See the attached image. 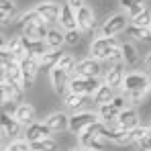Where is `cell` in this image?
Listing matches in <instances>:
<instances>
[{"label":"cell","instance_id":"cell-1","mask_svg":"<svg viewBox=\"0 0 151 151\" xmlns=\"http://www.w3.org/2000/svg\"><path fill=\"white\" fill-rule=\"evenodd\" d=\"M119 47H121V43L116 41V37H96L90 43V57H94L98 61H106L112 55V51Z\"/></svg>","mask_w":151,"mask_h":151},{"label":"cell","instance_id":"cell-2","mask_svg":"<svg viewBox=\"0 0 151 151\" xmlns=\"http://www.w3.org/2000/svg\"><path fill=\"white\" fill-rule=\"evenodd\" d=\"M104 82H100V78H82V76H72V82H70V88L68 92H74V94H82V96H94L98 92Z\"/></svg>","mask_w":151,"mask_h":151},{"label":"cell","instance_id":"cell-3","mask_svg":"<svg viewBox=\"0 0 151 151\" xmlns=\"http://www.w3.org/2000/svg\"><path fill=\"white\" fill-rule=\"evenodd\" d=\"M151 78L145 72H131L125 76L123 82V94H137V92H149Z\"/></svg>","mask_w":151,"mask_h":151},{"label":"cell","instance_id":"cell-4","mask_svg":"<svg viewBox=\"0 0 151 151\" xmlns=\"http://www.w3.org/2000/svg\"><path fill=\"white\" fill-rule=\"evenodd\" d=\"M100 121V116H98V112H92V110H80V112H74L72 116H70V133L72 135H82L88 127L96 125Z\"/></svg>","mask_w":151,"mask_h":151},{"label":"cell","instance_id":"cell-5","mask_svg":"<svg viewBox=\"0 0 151 151\" xmlns=\"http://www.w3.org/2000/svg\"><path fill=\"white\" fill-rule=\"evenodd\" d=\"M131 25V19L127 17V12H116L110 14L100 27V37H116L123 31H127V27Z\"/></svg>","mask_w":151,"mask_h":151},{"label":"cell","instance_id":"cell-6","mask_svg":"<svg viewBox=\"0 0 151 151\" xmlns=\"http://www.w3.org/2000/svg\"><path fill=\"white\" fill-rule=\"evenodd\" d=\"M0 90H2V104L6 106L8 102H17V104H23L25 102V88L23 84L19 82H12L8 78L2 76V84H0Z\"/></svg>","mask_w":151,"mask_h":151},{"label":"cell","instance_id":"cell-7","mask_svg":"<svg viewBox=\"0 0 151 151\" xmlns=\"http://www.w3.org/2000/svg\"><path fill=\"white\" fill-rule=\"evenodd\" d=\"M21 68H23V86H25V90H31L37 80V74L41 72V59L27 55L25 59H21Z\"/></svg>","mask_w":151,"mask_h":151},{"label":"cell","instance_id":"cell-8","mask_svg":"<svg viewBox=\"0 0 151 151\" xmlns=\"http://www.w3.org/2000/svg\"><path fill=\"white\" fill-rule=\"evenodd\" d=\"M0 123H2V139H21L23 135H25V127L21 125L19 121H17V116L14 114H8V112H4L2 114V119H0Z\"/></svg>","mask_w":151,"mask_h":151},{"label":"cell","instance_id":"cell-9","mask_svg":"<svg viewBox=\"0 0 151 151\" xmlns=\"http://www.w3.org/2000/svg\"><path fill=\"white\" fill-rule=\"evenodd\" d=\"M72 76L70 72H65V70H61V68H53L49 74V82H51V88H53V92L55 94H63L65 96V90L70 88V82H72Z\"/></svg>","mask_w":151,"mask_h":151},{"label":"cell","instance_id":"cell-10","mask_svg":"<svg viewBox=\"0 0 151 151\" xmlns=\"http://www.w3.org/2000/svg\"><path fill=\"white\" fill-rule=\"evenodd\" d=\"M102 74V61L94 59V57H84L78 61L74 76H82V78H98Z\"/></svg>","mask_w":151,"mask_h":151},{"label":"cell","instance_id":"cell-11","mask_svg":"<svg viewBox=\"0 0 151 151\" xmlns=\"http://www.w3.org/2000/svg\"><path fill=\"white\" fill-rule=\"evenodd\" d=\"M35 10L41 14V19L47 23V25H53V23H59V14H61V6L53 0H43L35 6Z\"/></svg>","mask_w":151,"mask_h":151},{"label":"cell","instance_id":"cell-12","mask_svg":"<svg viewBox=\"0 0 151 151\" xmlns=\"http://www.w3.org/2000/svg\"><path fill=\"white\" fill-rule=\"evenodd\" d=\"M104 139L112 145H129L133 143V137H131V131H127L119 125L108 127L106 125V131H104Z\"/></svg>","mask_w":151,"mask_h":151},{"label":"cell","instance_id":"cell-13","mask_svg":"<svg viewBox=\"0 0 151 151\" xmlns=\"http://www.w3.org/2000/svg\"><path fill=\"white\" fill-rule=\"evenodd\" d=\"M51 135H53V131L45 123H33V125L25 127L23 139L29 141V143H35V141H41V139H49Z\"/></svg>","mask_w":151,"mask_h":151},{"label":"cell","instance_id":"cell-14","mask_svg":"<svg viewBox=\"0 0 151 151\" xmlns=\"http://www.w3.org/2000/svg\"><path fill=\"white\" fill-rule=\"evenodd\" d=\"M76 19H78V29L82 31V33H90L92 29H94V23H96V14H94V10L90 8V6H82V8H78L76 10Z\"/></svg>","mask_w":151,"mask_h":151},{"label":"cell","instance_id":"cell-15","mask_svg":"<svg viewBox=\"0 0 151 151\" xmlns=\"http://www.w3.org/2000/svg\"><path fill=\"white\" fill-rule=\"evenodd\" d=\"M78 145L86 151H104L108 141L104 137H94V135H88V133H82L78 135Z\"/></svg>","mask_w":151,"mask_h":151},{"label":"cell","instance_id":"cell-16","mask_svg":"<svg viewBox=\"0 0 151 151\" xmlns=\"http://www.w3.org/2000/svg\"><path fill=\"white\" fill-rule=\"evenodd\" d=\"M12 114L17 116V121H19L23 127H29V125H33V123H37V121H35V119H37L35 106H33V104H29V102L17 104V108H14V112H12Z\"/></svg>","mask_w":151,"mask_h":151},{"label":"cell","instance_id":"cell-17","mask_svg":"<svg viewBox=\"0 0 151 151\" xmlns=\"http://www.w3.org/2000/svg\"><path fill=\"white\" fill-rule=\"evenodd\" d=\"M43 123L49 127L53 133H61V131L70 129V116H68L63 110H55V112H51Z\"/></svg>","mask_w":151,"mask_h":151},{"label":"cell","instance_id":"cell-18","mask_svg":"<svg viewBox=\"0 0 151 151\" xmlns=\"http://www.w3.org/2000/svg\"><path fill=\"white\" fill-rule=\"evenodd\" d=\"M125 70L123 65H114V68H108L106 74H104V84L110 86L112 90H123V82H125Z\"/></svg>","mask_w":151,"mask_h":151},{"label":"cell","instance_id":"cell-19","mask_svg":"<svg viewBox=\"0 0 151 151\" xmlns=\"http://www.w3.org/2000/svg\"><path fill=\"white\" fill-rule=\"evenodd\" d=\"M2 45L8 49V53L14 57V61H21V59H25L27 55V49L25 45H23V37L21 35H17V37H10V39H4L2 41Z\"/></svg>","mask_w":151,"mask_h":151},{"label":"cell","instance_id":"cell-20","mask_svg":"<svg viewBox=\"0 0 151 151\" xmlns=\"http://www.w3.org/2000/svg\"><path fill=\"white\" fill-rule=\"evenodd\" d=\"M139 125H141V116H139L137 108L129 106L125 110H121V114H119V127H123L127 131H133L135 127H139Z\"/></svg>","mask_w":151,"mask_h":151},{"label":"cell","instance_id":"cell-21","mask_svg":"<svg viewBox=\"0 0 151 151\" xmlns=\"http://www.w3.org/2000/svg\"><path fill=\"white\" fill-rule=\"evenodd\" d=\"M23 37V35H21ZM23 45H25V49L29 55H33V57H43L47 51H49V45L43 41V39H31V37H23Z\"/></svg>","mask_w":151,"mask_h":151},{"label":"cell","instance_id":"cell-22","mask_svg":"<svg viewBox=\"0 0 151 151\" xmlns=\"http://www.w3.org/2000/svg\"><path fill=\"white\" fill-rule=\"evenodd\" d=\"M98 116H100V121L104 125L112 127V125H119V114H121V110H116L112 104H102L98 106Z\"/></svg>","mask_w":151,"mask_h":151},{"label":"cell","instance_id":"cell-23","mask_svg":"<svg viewBox=\"0 0 151 151\" xmlns=\"http://www.w3.org/2000/svg\"><path fill=\"white\" fill-rule=\"evenodd\" d=\"M0 10H2V27H6L8 23H19L14 0H0Z\"/></svg>","mask_w":151,"mask_h":151},{"label":"cell","instance_id":"cell-24","mask_svg":"<svg viewBox=\"0 0 151 151\" xmlns=\"http://www.w3.org/2000/svg\"><path fill=\"white\" fill-rule=\"evenodd\" d=\"M59 27H63L65 31L78 29V19H76V8H72L70 4L61 6V14H59Z\"/></svg>","mask_w":151,"mask_h":151},{"label":"cell","instance_id":"cell-25","mask_svg":"<svg viewBox=\"0 0 151 151\" xmlns=\"http://www.w3.org/2000/svg\"><path fill=\"white\" fill-rule=\"evenodd\" d=\"M65 53L61 49H49L43 57H41V70H53V68H57L59 65V61H61V57H63Z\"/></svg>","mask_w":151,"mask_h":151},{"label":"cell","instance_id":"cell-26","mask_svg":"<svg viewBox=\"0 0 151 151\" xmlns=\"http://www.w3.org/2000/svg\"><path fill=\"white\" fill-rule=\"evenodd\" d=\"M86 98L88 96H82V94H74V92H68L63 96V106L72 112H80L84 110V104H86Z\"/></svg>","mask_w":151,"mask_h":151},{"label":"cell","instance_id":"cell-27","mask_svg":"<svg viewBox=\"0 0 151 151\" xmlns=\"http://www.w3.org/2000/svg\"><path fill=\"white\" fill-rule=\"evenodd\" d=\"M121 49H123V57H125V65H131V68H135L137 63H139V59H141V55H139V49L135 47V43H121Z\"/></svg>","mask_w":151,"mask_h":151},{"label":"cell","instance_id":"cell-28","mask_svg":"<svg viewBox=\"0 0 151 151\" xmlns=\"http://www.w3.org/2000/svg\"><path fill=\"white\" fill-rule=\"evenodd\" d=\"M2 76L8 78V80H12V82L23 84V68H21V61H12V63H8V65H4V68H2ZM23 88H25V86H23Z\"/></svg>","mask_w":151,"mask_h":151},{"label":"cell","instance_id":"cell-29","mask_svg":"<svg viewBox=\"0 0 151 151\" xmlns=\"http://www.w3.org/2000/svg\"><path fill=\"white\" fill-rule=\"evenodd\" d=\"M45 43L49 45V49H61L65 45V31L59 29H49V35L45 39Z\"/></svg>","mask_w":151,"mask_h":151},{"label":"cell","instance_id":"cell-30","mask_svg":"<svg viewBox=\"0 0 151 151\" xmlns=\"http://www.w3.org/2000/svg\"><path fill=\"white\" fill-rule=\"evenodd\" d=\"M127 35L139 43H149L151 41V29H141V27H135V25H129L125 31Z\"/></svg>","mask_w":151,"mask_h":151},{"label":"cell","instance_id":"cell-31","mask_svg":"<svg viewBox=\"0 0 151 151\" xmlns=\"http://www.w3.org/2000/svg\"><path fill=\"white\" fill-rule=\"evenodd\" d=\"M116 94H114V90L110 88V86H106V84H102L100 88H98V92L92 96V100L96 106H102V104H110V100L114 98Z\"/></svg>","mask_w":151,"mask_h":151},{"label":"cell","instance_id":"cell-32","mask_svg":"<svg viewBox=\"0 0 151 151\" xmlns=\"http://www.w3.org/2000/svg\"><path fill=\"white\" fill-rule=\"evenodd\" d=\"M31 149L33 151H59V141H55L53 137H49V139H41V141L31 143Z\"/></svg>","mask_w":151,"mask_h":151},{"label":"cell","instance_id":"cell-33","mask_svg":"<svg viewBox=\"0 0 151 151\" xmlns=\"http://www.w3.org/2000/svg\"><path fill=\"white\" fill-rule=\"evenodd\" d=\"M131 25L141 27V29H149L151 27V10L145 8L143 12H139L137 17H133V19H131Z\"/></svg>","mask_w":151,"mask_h":151},{"label":"cell","instance_id":"cell-34","mask_svg":"<svg viewBox=\"0 0 151 151\" xmlns=\"http://www.w3.org/2000/svg\"><path fill=\"white\" fill-rule=\"evenodd\" d=\"M2 151H33V149H31V143L29 141H25V139H14L8 145H4Z\"/></svg>","mask_w":151,"mask_h":151},{"label":"cell","instance_id":"cell-35","mask_svg":"<svg viewBox=\"0 0 151 151\" xmlns=\"http://www.w3.org/2000/svg\"><path fill=\"white\" fill-rule=\"evenodd\" d=\"M151 133V127H147V125H139V127H135L133 131H131V137H133V143L137 145V143H141L147 135Z\"/></svg>","mask_w":151,"mask_h":151},{"label":"cell","instance_id":"cell-36","mask_svg":"<svg viewBox=\"0 0 151 151\" xmlns=\"http://www.w3.org/2000/svg\"><path fill=\"white\" fill-rule=\"evenodd\" d=\"M82 37H84V33H82L80 29L65 31V45H70V47H76V45H80V43H82Z\"/></svg>","mask_w":151,"mask_h":151},{"label":"cell","instance_id":"cell-37","mask_svg":"<svg viewBox=\"0 0 151 151\" xmlns=\"http://www.w3.org/2000/svg\"><path fill=\"white\" fill-rule=\"evenodd\" d=\"M76 65H78L76 57L72 55V53H65V55L61 57V61H59V65H57V68H61V70H65V72L74 74V72H76Z\"/></svg>","mask_w":151,"mask_h":151},{"label":"cell","instance_id":"cell-38","mask_svg":"<svg viewBox=\"0 0 151 151\" xmlns=\"http://www.w3.org/2000/svg\"><path fill=\"white\" fill-rule=\"evenodd\" d=\"M104 63H106L108 68H114V65H123V63H125V57H123V49H121V47H119V49H114V51H112V55H110V57H108V59H106Z\"/></svg>","mask_w":151,"mask_h":151},{"label":"cell","instance_id":"cell-39","mask_svg":"<svg viewBox=\"0 0 151 151\" xmlns=\"http://www.w3.org/2000/svg\"><path fill=\"white\" fill-rule=\"evenodd\" d=\"M110 104H112L116 110H125V108H129V106H131V102H129V98H127L125 94H116V96L110 100Z\"/></svg>","mask_w":151,"mask_h":151},{"label":"cell","instance_id":"cell-40","mask_svg":"<svg viewBox=\"0 0 151 151\" xmlns=\"http://www.w3.org/2000/svg\"><path fill=\"white\" fill-rule=\"evenodd\" d=\"M137 4H145V0H121V6H123V10H131V8H135Z\"/></svg>","mask_w":151,"mask_h":151},{"label":"cell","instance_id":"cell-41","mask_svg":"<svg viewBox=\"0 0 151 151\" xmlns=\"http://www.w3.org/2000/svg\"><path fill=\"white\" fill-rule=\"evenodd\" d=\"M145 8H147V6H145V4H137V6H135V8H131V10H127V17H129V19H133V17H137V14H139V12H143V10H145Z\"/></svg>","mask_w":151,"mask_h":151},{"label":"cell","instance_id":"cell-42","mask_svg":"<svg viewBox=\"0 0 151 151\" xmlns=\"http://www.w3.org/2000/svg\"><path fill=\"white\" fill-rule=\"evenodd\" d=\"M137 147H139V149H145V151H151V133L141 141V143H137Z\"/></svg>","mask_w":151,"mask_h":151},{"label":"cell","instance_id":"cell-43","mask_svg":"<svg viewBox=\"0 0 151 151\" xmlns=\"http://www.w3.org/2000/svg\"><path fill=\"white\" fill-rule=\"evenodd\" d=\"M68 4H70L72 8L78 10V8H82V6H84V0H68Z\"/></svg>","mask_w":151,"mask_h":151},{"label":"cell","instance_id":"cell-44","mask_svg":"<svg viewBox=\"0 0 151 151\" xmlns=\"http://www.w3.org/2000/svg\"><path fill=\"white\" fill-rule=\"evenodd\" d=\"M145 68H147V70L151 72V51L147 53V55H145Z\"/></svg>","mask_w":151,"mask_h":151},{"label":"cell","instance_id":"cell-45","mask_svg":"<svg viewBox=\"0 0 151 151\" xmlns=\"http://www.w3.org/2000/svg\"><path fill=\"white\" fill-rule=\"evenodd\" d=\"M68 151H86V149H82V147H72V149H68Z\"/></svg>","mask_w":151,"mask_h":151},{"label":"cell","instance_id":"cell-46","mask_svg":"<svg viewBox=\"0 0 151 151\" xmlns=\"http://www.w3.org/2000/svg\"><path fill=\"white\" fill-rule=\"evenodd\" d=\"M137 151H145V149H139V147H137Z\"/></svg>","mask_w":151,"mask_h":151},{"label":"cell","instance_id":"cell-47","mask_svg":"<svg viewBox=\"0 0 151 151\" xmlns=\"http://www.w3.org/2000/svg\"><path fill=\"white\" fill-rule=\"evenodd\" d=\"M149 29H151V27H149Z\"/></svg>","mask_w":151,"mask_h":151},{"label":"cell","instance_id":"cell-48","mask_svg":"<svg viewBox=\"0 0 151 151\" xmlns=\"http://www.w3.org/2000/svg\"><path fill=\"white\" fill-rule=\"evenodd\" d=\"M149 127H151V125H149Z\"/></svg>","mask_w":151,"mask_h":151}]
</instances>
